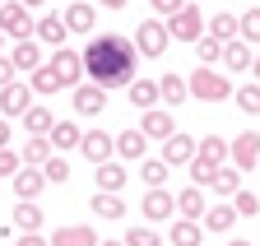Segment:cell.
Wrapping results in <instances>:
<instances>
[{"instance_id": "obj_1", "label": "cell", "mask_w": 260, "mask_h": 246, "mask_svg": "<svg viewBox=\"0 0 260 246\" xmlns=\"http://www.w3.org/2000/svg\"><path fill=\"white\" fill-rule=\"evenodd\" d=\"M135 42L130 38H121V33H98L84 51H79V60H84V75L93 79V84H103V88H125L130 79H135Z\"/></svg>"}, {"instance_id": "obj_2", "label": "cell", "mask_w": 260, "mask_h": 246, "mask_svg": "<svg viewBox=\"0 0 260 246\" xmlns=\"http://www.w3.org/2000/svg\"><path fill=\"white\" fill-rule=\"evenodd\" d=\"M186 88H190V98H200V102H223V98H233V79L218 75L214 65H200V70L186 79Z\"/></svg>"}, {"instance_id": "obj_3", "label": "cell", "mask_w": 260, "mask_h": 246, "mask_svg": "<svg viewBox=\"0 0 260 246\" xmlns=\"http://www.w3.org/2000/svg\"><path fill=\"white\" fill-rule=\"evenodd\" d=\"M168 42H172L168 19H144V23L135 28V51H140V56H162V51H168Z\"/></svg>"}, {"instance_id": "obj_4", "label": "cell", "mask_w": 260, "mask_h": 246, "mask_svg": "<svg viewBox=\"0 0 260 246\" xmlns=\"http://www.w3.org/2000/svg\"><path fill=\"white\" fill-rule=\"evenodd\" d=\"M140 214H144V223H172V214H177V195L168 186H149L144 200H140Z\"/></svg>"}, {"instance_id": "obj_5", "label": "cell", "mask_w": 260, "mask_h": 246, "mask_svg": "<svg viewBox=\"0 0 260 246\" xmlns=\"http://www.w3.org/2000/svg\"><path fill=\"white\" fill-rule=\"evenodd\" d=\"M32 19L23 0H0V33L5 38H32Z\"/></svg>"}, {"instance_id": "obj_6", "label": "cell", "mask_w": 260, "mask_h": 246, "mask_svg": "<svg viewBox=\"0 0 260 246\" xmlns=\"http://www.w3.org/2000/svg\"><path fill=\"white\" fill-rule=\"evenodd\" d=\"M168 33H172V42H177V38H181V42H195V38L205 33V14H200V5H190V0H186L177 14H168Z\"/></svg>"}, {"instance_id": "obj_7", "label": "cell", "mask_w": 260, "mask_h": 246, "mask_svg": "<svg viewBox=\"0 0 260 246\" xmlns=\"http://www.w3.org/2000/svg\"><path fill=\"white\" fill-rule=\"evenodd\" d=\"M47 70L60 79V88H75L79 75H84V60H79V51H70V47H56V56L47 60Z\"/></svg>"}, {"instance_id": "obj_8", "label": "cell", "mask_w": 260, "mask_h": 246, "mask_svg": "<svg viewBox=\"0 0 260 246\" xmlns=\"http://www.w3.org/2000/svg\"><path fill=\"white\" fill-rule=\"evenodd\" d=\"M228 158H233L237 172H251V167L260 163V135H255V130H242L233 144H228Z\"/></svg>"}, {"instance_id": "obj_9", "label": "cell", "mask_w": 260, "mask_h": 246, "mask_svg": "<svg viewBox=\"0 0 260 246\" xmlns=\"http://www.w3.org/2000/svg\"><path fill=\"white\" fill-rule=\"evenodd\" d=\"M88 209H93V219H103V223H121V219H125L121 191H93V195H88Z\"/></svg>"}, {"instance_id": "obj_10", "label": "cell", "mask_w": 260, "mask_h": 246, "mask_svg": "<svg viewBox=\"0 0 260 246\" xmlns=\"http://www.w3.org/2000/svg\"><path fill=\"white\" fill-rule=\"evenodd\" d=\"M75 112L79 116H98V112H107V88L103 84H75Z\"/></svg>"}, {"instance_id": "obj_11", "label": "cell", "mask_w": 260, "mask_h": 246, "mask_svg": "<svg viewBox=\"0 0 260 246\" xmlns=\"http://www.w3.org/2000/svg\"><path fill=\"white\" fill-rule=\"evenodd\" d=\"M144 149H149V135L144 130H121V135H112V153H116L121 163H140Z\"/></svg>"}, {"instance_id": "obj_12", "label": "cell", "mask_w": 260, "mask_h": 246, "mask_svg": "<svg viewBox=\"0 0 260 246\" xmlns=\"http://www.w3.org/2000/svg\"><path fill=\"white\" fill-rule=\"evenodd\" d=\"M28 107H32V88L28 84L10 79L5 88H0V116H23Z\"/></svg>"}, {"instance_id": "obj_13", "label": "cell", "mask_w": 260, "mask_h": 246, "mask_svg": "<svg viewBox=\"0 0 260 246\" xmlns=\"http://www.w3.org/2000/svg\"><path fill=\"white\" fill-rule=\"evenodd\" d=\"M47 246H98V232H93L88 223H60V228L47 237Z\"/></svg>"}, {"instance_id": "obj_14", "label": "cell", "mask_w": 260, "mask_h": 246, "mask_svg": "<svg viewBox=\"0 0 260 246\" xmlns=\"http://www.w3.org/2000/svg\"><path fill=\"white\" fill-rule=\"evenodd\" d=\"M190 158H195V139H190V135L172 130L168 139H162V163H168V167H186Z\"/></svg>"}, {"instance_id": "obj_15", "label": "cell", "mask_w": 260, "mask_h": 246, "mask_svg": "<svg viewBox=\"0 0 260 246\" xmlns=\"http://www.w3.org/2000/svg\"><path fill=\"white\" fill-rule=\"evenodd\" d=\"M10 181H14V195H19V200H38V195L47 191V177H42V167H19Z\"/></svg>"}, {"instance_id": "obj_16", "label": "cell", "mask_w": 260, "mask_h": 246, "mask_svg": "<svg viewBox=\"0 0 260 246\" xmlns=\"http://www.w3.org/2000/svg\"><path fill=\"white\" fill-rule=\"evenodd\" d=\"M32 38H38L42 47H60L65 38H70V28H65V19H60V14H42L38 23H32Z\"/></svg>"}, {"instance_id": "obj_17", "label": "cell", "mask_w": 260, "mask_h": 246, "mask_svg": "<svg viewBox=\"0 0 260 246\" xmlns=\"http://www.w3.org/2000/svg\"><path fill=\"white\" fill-rule=\"evenodd\" d=\"M10 60H14L19 75H23V70H38V65H42V42H38V38H19L14 51H10Z\"/></svg>"}, {"instance_id": "obj_18", "label": "cell", "mask_w": 260, "mask_h": 246, "mask_svg": "<svg viewBox=\"0 0 260 246\" xmlns=\"http://www.w3.org/2000/svg\"><path fill=\"white\" fill-rule=\"evenodd\" d=\"M79 153H84L88 163L112 158V135H107V130H84V135H79Z\"/></svg>"}, {"instance_id": "obj_19", "label": "cell", "mask_w": 260, "mask_h": 246, "mask_svg": "<svg viewBox=\"0 0 260 246\" xmlns=\"http://www.w3.org/2000/svg\"><path fill=\"white\" fill-rule=\"evenodd\" d=\"M200 241H205V223L172 214V246H200Z\"/></svg>"}, {"instance_id": "obj_20", "label": "cell", "mask_w": 260, "mask_h": 246, "mask_svg": "<svg viewBox=\"0 0 260 246\" xmlns=\"http://www.w3.org/2000/svg\"><path fill=\"white\" fill-rule=\"evenodd\" d=\"M251 56H255V51H251V42H242V38H228L218 60H223L228 70H237V75H242V70H251Z\"/></svg>"}, {"instance_id": "obj_21", "label": "cell", "mask_w": 260, "mask_h": 246, "mask_svg": "<svg viewBox=\"0 0 260 246\" xmlns=\"http://www.w3.org/2000/svg\"><path fill=\"white\" fill-rule=\"evenodd\" d=\"M140 130H144L149 139H168L177 126H172V116L162 112V107H144V116H140Z\"/></svg>"}, {"instance_id": "obj_22", "label": "cell", "mask_w": 260, "mask_h": 246, "mask_svg": "<svg viewBox=\"0 0 260 246\" xmlns=\"http://www.w3.org/2000/svg\"><path fill=\"white\" fill-rule=\"evenodd\" d=\"M47 153H56L47 135H28V139H23V149H19V163H28V167H42V163H47Z\"/></svg>"}, {"instance_id": "obj_23", "label": "cell", "mask_w": 260, "mask_h": 246, "mask_svg": "<svg viewBox=\"0 0 260 246\" xmlns=\"http://www.w3.org/2000/svg\"><path fill=\"white\" fill-rule=\"evenodd\" d=\"M79 121H51V130H47V139H51V149H79Z\"/></svg>"}, {"instance_id": "obj_24", "label": "cell", "mask_w": 260, "mask_h": 246, "mask_svg": "<svg viewBox=\"0 0 260 246\" xmlns=\"http://www.w3.org/2000/svg\"><path fill=\"white\" fill-rule=\"evenodd\" d=\"M186 98H190V88H186L181 75H162V79H158V102L177 107V102H186Z\"/></svg>"}, {"instance_id": "obj_25", "label": "cell", "mask_w": 260, "mask_h": 246, "mask_svg": "<svg viewBox=\"0 0 260 246\" xmlns=\"http://www.w3.org/2000/svg\"><path fill=\"white\" fill-rule=\"evenodd\" d=\"M125 88H130V107H140V112L158 107V79H130Z\"/></svg>"}, {"instance_id": "obj_26", "label": "cell", "mask_w": 260, "mask_h": 246, "mask_svg": "<svg viewBox=\"0 0 260 246\" xmlns=\"http://www.w3.org/2000/svg\"><path fill=\"white\" fill-rule=\"evenodd\" d=\"M93 167H98V191H121L125 186V163L103 158V163H93Z\"/></svg>"}, {"instance_id": "obj_27", "label": "cell", "mask_w": 260, "mask_h": 246, "mask_svg": "<svg viewBox=\"0 0 260 246\" xmlns=\"http://www.w3.org/2000/svg\"><path fill=\"white\" fill-rule=\"evenodd\" d=\"M60 19H65V28H70V33H93V5H88V0H75V5L65 10Z\"/></svg>"}, {"instance_id": "obj_28", "label": "cell", "mask_w": 260, "mask_h": 246, "mask_svg": "<svg viewBox=\"0 0 260 246\" xmlns=\"http://www.w3.org/2000/svg\"><path fill=\"white\" fill-rule=\"evenodd\" d=\"M242 186V172L233 167V163H218L214 167V177H209V191H218V195H233Z\"/></svg>"}, {"instance_id": "obj_29", "label": "cell", "mask_w": 260, "mask_h": 246, "mask_svg": "<svg viewBox=\"0 0 260 246\" xmlns=\"http://www.w3.org/2000/svg\"><path fill=\"white\" fill-rule=\"evenodd\" d=\"M200 223H205L209 232H233V223H237V209H233V204H214L209 214H200Z\"/></svg>"}, {"instance_id": "obj_30", "label": "cell", "mask_w": 260, "mask_h": 246, "mask_svg": "<svg viewBox=\"0 0 260 246\" xmlns=\"http://www.w3.org/2000/svg\"><path fill=\"white\" fill-rule=\"evenodd\" d=\"M177 214H181V219H200V214H205V191L200 186L177 191Z\"/></svg>"}, {"instance_id": "obj_31", "label": "cell", "mask_w": 260, "mask_h": 246, "mask_svg": "<svg viewBox=\"0 0 260 246\" xmlns=\"http://www.w3.org/2000/svg\"><path fill=\"white\" fill-rule=\"evenodd\" d=\"M14 223H19V232H38V228L47 223V219H42V209H38V200H19Z\"/></svg>"}, {"instance_id": "obj_32", "label": "cell", "mask_w": 260, "mask_h": 246, "mask_svg": "<svg viewBox=\"0 0 260 246\" xmlns=\"http://www.w3.org/2000/svg\"><path fill=\"white\" fill-rule=\"evenodd\" d=\"M121 241H125V246H162V232L149 228V223H130Z\"/></svg>"}, {"instance_id": "obj_33", "label": "cell", "mask_w": 260, "mask_h": 246, "mask_svg": "<svg viewBox=\"0 0 260 246\" xmlns=\"http://www.w3.org/2000/svg\"><path fill=\"white\" fill-rule=\"evenodd\" d=\"M233 102H237V112H251V116H260V79H255V84H242V88H233Z\"/></svg>"}, {"instance_id": "obj_34", "label": "cell", "mask_w": 260, "mask_h": 246, "mask_svg": "<svg viewBox=\"0 0 260 246\" xmlns=\"http://www.w3.org/2000/svg\"><path fill=\"white\" fill-rule=\"evenodd\" d=\"M168 163L162 158H140V177H144V186H168Z\"/></svg>"}, {"instance_id": "obj_35", "label": "cell", "mask_w": 260, "mask_h": 246, "mask_svg": "<svg viewBox=\"0 0 260 246\" xmlns=\"http://www.w3.org/2000/svg\"><path fill=\"white\" fill-rule=\"evenodd\" d=\"M51 121H56V116H51L47 107H28V112H23V130H28V135H47Z\"/></svg>"}, {"instance_id": "obj_36", "label": "cell", "mask_w": 260, "mask_h": 246, "mask_svg": "<svg viewBox=\"0 0 260 246\" xmlns=\"http://www.w3.org/2000/svg\"><path fill=\"white\" fill-rule=\"evenodd\" d=\"M42 177H47V186H60V181H70V163H65L60 153H47V163H42Z\"/></svg>"}, {"instance_id": "obj_37", "label": "cell", "mask_w": 260, "mask_h": 246, "mask_svg": "<svg viewBox=\"0 0 260 246\" xmlns=\"http://www.w3.org/2000/svg\"><path fill=\"white\" fill-rule=\"evenodd\" d=\"M195 153H200V158H209V163L218 167V163H228V139L209 135V139H200V144H195Z\"/></svg>"}, {"instance_id": "obj_38", "label": "cell", "mask_w": 260, "mask_h": 246, "mask_svg": "<svg viewBox=\"0 0 260 246\" xmlns=\"http://www.w3.org/2000/svg\"><path fill=\"white\" fill-rule=\"evenodd\" d=\"M28 75H32V79H28V88H32V93H56V88H60V79L47 70V60H42L38 70H28Z\"/></svg>"}, {"instance_id": "obj_39", "label": "cell", "mask_w": 260, "mask_h": 246, "mask_svg": "<svg viewBox=\"0 0 260 246\" xmlns=\"http://www.w3.org/2000/svg\"><path fill=\"white\" fill-rule=\"evenodd\" d=\"M195 56H200V65H214V60L223 56V42L209 38V33H200V38H195Z\"/></svg>"}, {"instance_id": "obj_40", "label": "cell", "mask_w": 260, "mask_h": 246, "mask_svg": "<svg viewBox=\"0 0 260 246\" xmlns=\"http://www.w3.org/2000/svg\"><path fill=\"white\" fill-rule=\"evenodd\" d=\"M237 38H242V42H260V10L237 14Z\"/></svg>"}, {"instance_id": "obj_41", "label": "cell", "mask_w": 260, "mask_h": 246, "mask_svg": "<svg viewBox=\"0 0 260 246\" xmlns=\"http://www.w3.org/2000/svg\"><path fill=\"white\" fill-rule=\"evenodd\" d=\"M209 38H218V42L237 38V14H214L209 19Z\"/></svg>"}, {"instance_id": "obj_42", "label": "cell", "mask_w": 260, "mask_h": 246, "mask_svg": "<svg viewBox=\"0 0 260 246\" xmlns=\"http://www.w3.org/2000/svg\"><path fill=\"white\" fill-rule=\"evenodd\" d=\"M233 209H237V219H251V214H260V200H255V191H233Z\"/></svg>"}, {"instance_id": "obj_43", "label": "cell", "mask_w": 260, "mask_h": 246, "mask_svg": "<svg viewBox=\"0 0 260 246\" xmlns=\"http://www.w3.org/2000/svg\"><path fill=\"white\" fill-rule=\"evenodd\" d=\"M186 167H190V181H195V186H209V177H214V163H209V158H200V153H195Z\"/></svg>"}, {"instance_id": "obj_44", "label": "cell", "mask_w": 260, "mask_h": 246, "mask_svg": "<svg viewBox=\"0 0 260 246\" xmlns=\"http://www.w3.org/2000/svg\"><path fill=\"white\" fill-rule=\"evenodd\" d=\"M14 172H19V149L5 144V149H0V177H14Z\"/></svg>"}, {"instance_id": "obj_45", "label": "cell", "mask_w": 260, "mask_h": 246, "mask_svg": "<svg viewBox=\"0 0 260 246\" xmlns=\"http://www.w3.org/2000/svg\"><path fill=\"white\" fill-rule=\"evenodd\" d=\"M149 5H153V14H158V19H168V14H177V10L186 5V0H149Z\"/></svg>"}, {"instance_id": "obj_46", "label": "cell", "mask_w": 260, "mask_h": 246, "mask_svg": "<svg viewBox=\"0 0 260 246\" xmlns=\"http://www.w3.org/2000/svg\"><path fill=\"white\" fill-rule=\"evenodd\" d=\"M14 75H19V70H14V60H10V56H0V88H5Z\"/></svg>"}, {"instance_id": "obj_47", "label": "cell", "mask_w": 260, "mask_h": 246, "mask_svg": "<svg viewBox=\"0 0 260 246\" xmlns=\"http://www.w3.org/2000/svg\"><path fill=\"white\" fill-rule=\"evenodd\" d=\"M19 246H47V237H38V232H19Z\"/></svg>"}, {"instance_id": "obj_48", "label": "cell", "mask_w": 260, "mask_h": 246, "mask_svg": "<svg viewBox=\"0 0 260 246\" xmlns=\"http://www.w3.org/2000/svg\"><path fill=\"white\" fill-rule=\"evenodd\" d=\"M10 144V116H0V149Z\"/></svg>"}, {"instance_id": "obj_49", "label": "cell", "mask_w": 260, "mask_h": 246, "mask_svg": "<svg viewBox=\"0 0 260 246\" xmlns=\"http://www.w3.org/2000/svg\"><path fill=\"white\" fill-rule=\"evenodd\" d=\"M98 5H107V10H125V0H98Z\"/></svg>"}, {"instance_id": "obj_50", "label": "cell", "mask_w": 260, "mask_h": 246, "mask_svg": "<svg viewBox=\"0 0 260 246\" xmlns=\"http://www.w3.org/2000/svg\"><path fill=\"white\" fill-rule=\"evenodd\" d=\"M251 75H255V79H260V56H251Z\"/></svg>"}, {"instance_id": "obj_51", "label": "cell", "mask_w": 260, "mask_h": 246, "mask_svg": "<svg viewBox=\"0 0 260 246\" xmlns=\"http://www.w3.org/2000/svg\"><path fill=\"white\" fill-rule=\"evenodd\" d=\"M23 5H28V10H32V5H47V0H23Z\"/></svg>"}, {"instance_id": "obj_52", "label": "cell", "mask_w": 260, "mask_h": 246, "mask_svg": "<svg viewBox=\"0 0 260 246\" xmlns=\"http://www.w3.org/2000/svg\"><path fill=\"white\" fill-rule=\"evenodd\" d=\"M228 246H255V241H228Z\"/></svg>"}, {"instance_id": "obj_53", "label": "cell", "mask_w": 260, "mask_h": 246, "mask_svg": "<svg viewBox=\"0 0 260 246\" xmlns=\"http://www.w3.org/2000/svg\"><path fill=\"white\" fill-rule=\"evenodd\" d=\"M98 246H125V241H98Z\"/></svg>"}, {"instance_id": "obj_54", "label": "cell", "mask_w": 260, "mask_h": 246, "mask_svg": "<svg viewBox=\"0 0 260 246\" xmlns=\"http://www.w3.org/2000/svg\"><path fill=\"white\" fill-rule=\"evenodd\" d=\"M0 47H5V33H0Z\"/></svg>"}, {"instance_id": "obj_55", "label": "cell", "mask_w": 260, "mask_h": 246, "mask_svg": "<svg viewBox=\"0 0 260 246\" xmlns=\"http://www.w3.org/2000/svg\"><path fill=\"white\" fill-rule=\"evenodd\" d=\"M0 228H5V223H0Z\"/></svg>"}, {"instance_id": "obj_56", "label": "cell", "mask_w": 260, "mask_h": 246, "mask_svg": "<svg viewBox=\"0 0 260 246\" xmlns=\"http://www.w3.org/2000/svg\"><path fill=\"white\" fill-rule=\"evenodd\" d=\"M255 167H260V163H255Z\"/></svg>"}]
</instances>
